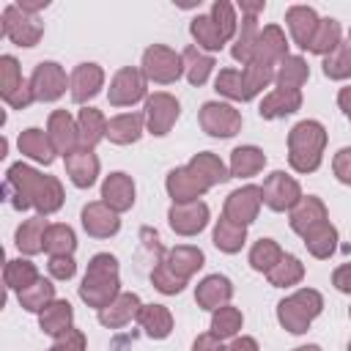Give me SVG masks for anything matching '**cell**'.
<instances>
[{"label": "cell", "mask_w": 351, "mask_h": 351, "mask_svg": "<svg viewBox=\"0 0 351 351\" xmlns=\"http://www.w3.org/2000/svg\"><path fill=\"white\" fill-rule=\"evenodd\" d=\"M302 274H304V269H302L299 258L282 255V261L269 271V282H271V285H293V282L302 280Z\"/></svg>", "instance_id": "681fc988"}, {"label": "cell", "mask_w": 351, "mask_h": 351, "mask_svg": "<svg viewBox=\"0 0 351 351\" xmlns=\"http://www.w3.org/2000/svg\"><path fill=\"white\" fill-rule=\"evenodd\" d=\"M0 33L5 38H11L14 44L19 47H36L41 33H44V25L33 16V14H25L19 11L16 5H8L3 11V25H0Z\"/></svg>", "instance_id": "5b68a950"}, {"label": "cell", "mask_w": 351, "mask_h": 351, "mask_svg": "<svg viewBox=\"0 0 351 351\" xmlns=\"http://www.w3.org/2000/svg\"><path fill=\"white\" fill-rule=\"evenodd\" d=\"M206 222H208V206L200 200L173 203V208H170V228L181 236H192V233L203 230Z\"/></svg>", "instance_id": "4fadbf2b"}, {"label": "cell", "mask_w": 351, "mask_h": 351, "mask_svg": "<svg viewBox=\"0 0 351 351\" xmlns=\"http://www.w3.org/2000/svg\"><path fill=\"white\" fill-rule=\"evenodd\" d=\"M244 236H247V228L239 225V222H233V219H228V217H222V219L217 222V228H214V244H217L219 250H225V252L241 250Z\"/></svg>", "instance_id": "f35d334b"}, {"label": "cell", "mask_w": 351, "mask_h": 351, "mask_svg": "<svg viewBox=\"0 0 351 351\" xmlns=\"http://www.w3.org/2000/svg\"><path fill=\"white\" fill-rule=\"evenodd\" d=\"M241 329V313L236 307H219L211 318V335L217 340H228Z\"/></svg>", "instance_id": "bcb514c9"}, {"label": "cell", "mask_w": 351, "mask_h": 351, "mask_svg": "<svg viewBox=\"0 0 351 351\" xmlns=\"http://www.w3.org/2000/svg\"><path fill=\"white\" fill-rule=\"evenodd\" d=\"M184 69H186V77L192 85H203L214 69V58L211 55H203L197 47H186L184 49Z\"/></svg>", "instance_id": "8d00e7d4"}, {"label": "cell", "mask_w": 351, "mask_h": 351, "mask_svg": "<svg viewBox=\"0 0 351 351\" xmlns=\"http://www.w3.org/2000/svg\"><path fill=\"white\" fill-rule=\"evenodd\" d=\"M263 165H266L263 151H258L255 145H244V148H236L230 156V176L247 178V176H255Z\"/></svg>", "instance_id": "e575fe53"}, {"label": "cell", "mask_w": 351, "mask_h": 351, "mask_svg": "<svg viewBox=\"0 0 351 351\" xmlns=\"http://www.w3.org/2000/svg\"><path fill=\"white\" fill-rule=\"evenodd\" d=\"M80 296L82 302H88L90 307H107L115 296H118V261L107 252H99L85 271V280L80 285Z\"/></svg>", "instance_id": "7a4b0ae2"}, {"label": "cell", "mask_w": 351, "mask_h": 351, "mask_svg": "<svg viewBox=\"0 0 351 351\" xmlns=\"http://www.w3.org/2000/svg\"><path fill=\"white\" fill-rule=\"evenodd\" d=\"M211 19H214V25L219 27V33H222L225 41H228V38L233 36V30H236V14H233V5L225 3V0L214 3V8H211Z\"/></svg>", "instance_id": "816d5d0a"}, {"label": "cell", "mask_w": 351, "mask_h": 351, "mask_svg": "<svg viewBox=\"0 0 351 351\" xmlns=\"http://www.w3.org/2000/svg\"><path fill=\"white\" fill-rule=\"evenodd\" d=\"M324 74L332 80H346L351 77V44H337L326 58H324Z\"/></svg>", "instance_id": "f6af8a7d"}, {"label": "cell", "mask_w": 351, "mask_h": 351, "mask_svg": "<svg viewBox=\"0 0 351 351\" xmlns=\"http://www.w3.org/2000/svg\"><path fill=\"white\" fill-rule=\"evenodd\" d=\"M261 200L263 197H261V189L258 186H241V189H236V192L228 195V200H225V217L247 228L255 219V214L261 208Z\"/></svg>", "instance_id": "5bb4252c"}, {"label": "cell", "mask_w": 351, "mask_h": 351, "mask_svg": "<svg viewBox=\"0 0 351 351\" xmlns=\"http://www.w3.org/2000/svg\"><path fill=\"white\" fill-rule=\"evenodd\" d=\"M47 219L44 217H30L19 225L16 230V247L25 252V255H36L44 250V233H47Z\"/></svg>", "instance_id": "f1b7e54d"}, {"label": "cell", "mask_w": 351, "mask_h": 351, "mask_svg": "<svg viewBox=\"0 0 351 351\" xmlns=\"http://www.w3.org/2000/svg\"><path fill=\"white\" fill-rule=\"evenodd\" d=\"M3 277H5V285L8 288L25 291V288H30L38 280V271H36V266L30 261H8Z\"/></svg>", "instance_id": "7bdbcfd3"}, {"label": "cell", "mask_w": 351, "mask_h": 351, "mask_svg": "<svg viewBox=\"0 0 351 351\" xmlns=\"http://www.w3.org/2000/svg\"><path fill=\"white\" fill-rule=\"evenodd\" d=\"M348 44H351V36H348Z\"/></svg>", "instance_id": "03108f58"}, {"label": "cell", "mask_w": 351, "mask_h": 351, "mask_svg": "<svg viewBox=\"0 0 351 351\" xmlns=\"http://www.w3.org/2000/svg\"><path fill=\"white\" fill-rule=\"evenodd\" d=\"M143 93H145V74L126 66L115 74V80L110 85V104L126 107V104H134L137 99H143Z\"/></svg>", "instance_id": "8fae6325"}, {"label": "cell", "mask_w": 351, "mask_h": 351, "mask_svg": "<svg viewBox=\"0 0 351 351\" xmlns=\"http://www.w3.org/2000/svg\"><path fill=\"white\" fill-rule=\"evenodd\" d=\"M285 22H288V27H291L293 41H296L302 49H310L313 36H315L318 22H321V19L315 16V11H313V8H307V5H293V8H288Z\"/></svg>", "instance_id": "ac0fdd59"}, {"label": "cell", "mask_w": 351, "mask_h": 351, "mask_svg": "<svg viewBox=\"0 0 351 351\" xmlns=\"http://www.w3.org/2000/svg\"><path fill=\"white\" fill-rule=\"evenodd\" d=\"M321 307H324L321 293L313 291V288H302V291H296L293 296H288L277 304V318L288 332L302 335V332H307L310 321L321 313Z\"/></svg>", "instance_id": "277c9868"}, {"label": "cell", "mask_w": 351, "mask_h": 351, "mask_svg": "<svg viewBox=\"0 0 351 351\" xmlns=\"http://www.w3.org/2000/svg\"><path fill=\"white\" fill-rule=\"evenodd\" d=\"M285 36H282V30L277 27V25H269V27H263L261 33H258V41H255V49H252V58H250V63H255V66H266V69H274V63L280 60H285L288 58V52H285Z\"/></svg>", "instance_id": "9c48e42d"}, {"label": "cell", "mask_w": 351, "mask_h": 351, "mask_svg": "<svg viewBox=\"0 0 351 351\" xmlns=\"http://www.w3.org/2000/svg\"><path fill=\"white\" fill-rule=\"evenodd\" d=\"M19 151L27 154V156L36 159V162H44V165H49V162L55 159V148H52V143H49V134H44L41 129H27V132H22V134H19Z\"/></svg>", "instance_id": "1f68e13d"}, {"label": "cell", "mask_w": 351, "mask_h": 351, "mask_svg": "<svg viewBox=\"0 0 351 351\" xmlns=\"http://www.w3.org/2000/svg\"><path fill=\"white\" fill-rule=\"evenodd\" d=\"M77 247L74 241V230L69 225H49L44 233V250L49 255H71Z\"/></svg>", "instance_id": "b9f144b4"}, {"label": "cell", "mask_w": 351, "mask_h": 351, "mask_svg": "<svg viewBox=\"0 0 351 351\" xmlns=\"http://www.w3.org/2000/svg\"><path fill=\"white\" fill-rule=\"evenodd\" d=\"M261 197L269 208L274 211H285V208H293L299 200H302V189L293 178H288L285 173H271L266 181H263V189H261Z\"/></svg>", "instance_id": "52a82bcc"}, {"label": "cell", "mask_w": 351, "mask_h": 351, "mask_svg": "<svg viewBox=\"0 0 351 351\" xmlns=\"http://www.w3.org/2000/svg\"><path fill=\"white\" fill-rule=\"evenodd\" d=\"M82 225H85V230L90 236L107 239V236H112L118 230L121 222H118V214L107 203H88L82 208Z\"/></svg>", "instance_id": "e0dca14e"}, {"label": "cell", "mask_w": 351, "mask_h": 351, "mask_svg": "<svg viewBox=\"0 0 351 351\" xmlns=\"http://www.w3.org/2000/svg\"><path fill=\"white\" fill-rule=\"evenodd\" d=\"M225 351H258V343L252 337H236L230 346H225Z\"/></svg>", "instance_id": "94428289"}, {"label": "cell", "mask_w": 351, "mask_h": 351, "mask_svg": "<svg viewBox=\"0 0 351 351\" xmlns=\"http://www.w3.org/2000/svg\"><path fill=\"white\" fill-rule=\"evenodd\" d=\"M176 118H178V101L173 96L154 93L145 101V121H148L151 134H167L170 126L176 123Z\"/></svg>", "instance_id": "9a60e30c"}, {"label": "cell", "mask_w": 351, "mask_h": 351, "mask_svg": "<svg viewBox=\"0 0 351 351\" xmlns=\"http://www.w3.org/2000/svg\"><path fill=\"white\" fill-rule=\"evenodd\" d=\"M30 90L38 101H55L66 90V71L58 63H38L30 77Z\"/></svg>", "instance_id": "30bf717a"}, {"label": "cell", "mask_w": 351, "mask_h": 351, "mask_svg": "<svg viewBox=\"0 0 351 351\" xmlns=\"http://www.w3.org/2000/svg\"><path fill=\"white\" fill-rule=\"evenodd\" d=\"M195 351H225V346H222V340H217V337L208 332V335H200V337L195 340Z\"/></svg>", "instance_id": "91938a15"}, {"label": "cell", "mask_w": 351, "mask_h": 351, "mask_svg": "<svg viewBox=\"0 0 351 351\" xmlns=\"http://www.w3.org/2000/svg\"><path fill=\"white\" fill-rule=\"evenodd\" d=\"M101 197H104V203H107L115 214L132 208V203H134V184H132V178H129L126 173H112V176H107V181H104V186H101Z\"/></svg>", "instance_id": "44dd1931"}, {"label": "cell", "mask_w": 351, "mask_h": 351, "mask_svg": "<svg viewBox=\"0 0 351 351\" xmlns=\"http://www.w3.org/2000/svg\"><path fill=\"white\" fill-rule=\"evenodd\" d=\"M101 80H104V74H101V69H99L96 63H80V66L71 71V80H69V85H71V99H74L77 104L88 101L90 96L99 93Z\"/></svg>", "instance_id": "d6986e66"}, {"label": "cell", "mask_w": 351, "mask_h": 351, "mask_svg": "<svg viewBox=\"0 0 351 351\" xmlns=\"http://www.w3.org/2000/svg\"><path fill=\"white\" fill-rule=\"evenodd\" d=\"M293 351H321L318 346H299V348H293Z\"/></svg>", "instance_id": "be15d7a7"}, {"label": "cell", "mask_w": 351, "mask_h": 351, "mask_svg": "<svg viewBox=\"0 0 351 351\" xmlns=\"http://www.w3.org/2000/svg\"><path fill=\"white\" fill-rule=\"evenodd\" d=\"M137 321L145 329V335L148 337H156V340L167 337L170 329H173V318H170L167 307H162V304H145V307H140Z\"/></svg>", "instance_id": "83f0119b"}, {"label": "cell", "mask_w": 351, "mask_h": 351, "mask_svg": "<svg viewBox=\"0 0 351 351\" xmlns=\"http://www.w3.org/2000/svg\"><path fill=\"white\" fill-rule=\"evenodd\" d=\"M85 348V337L80 329H69L66 335L58 337V343L49 348V351H82Z\"/></svg>", "instance_id": "11a10c76"}, {"label": "cell", "mask_w": 351, "mask_h": 351, "mask_svg": "<svg viewBox=\"0 0 351 351\" xmlns=\"http://www.w3.org/2000/svg\"><path fill=\"white\" fill-rule=\"evenodd\" d=\"M332 282H335V288H337V291L351 293V263H343V266L332 274Z\"/></svg>", "instance_id": "680465c9"}, {"label": "cell", "mask_w": 351, "mask_h": 351, "mask_svg": "<svg viewBox=\"0 0 351 351\" xmlns=\"http://www.w3.org/2000/svg\"><path fill=\"white\" fill-rule=\"evenodd\" d=\"M241 11L247 14L244 22H241V33L236 38V47H233V58L241 60V63H250L252 58V49H255V41H258V25H255V14L263 11V3H241Z\"/></svg>", "instance_id": "ffe728a7"}, {"label": "cell", "mask_w": 351, "mask_h": 351, "mask_svg": "<svg viewBox=\"0 0 351 351\" xmlns=\"http://www.w3.org/2000/svg\"><path fill=\"white\" fill-rule=\"evenodd\" d=\"M71 315L74 313H71L69 302H52L41 313V329L47 335H52V337H60V335H66L71 329Z\"/></svg>", "instance_id": "d6a6232c"}, {"label": "cell", "mask_w": 351, "mask_h": 351, "mask_svg": "<svg viewBox=\"0 0 351 351\" xmlns=\"http://www.w3.org/2000/svg\"><path fill=\"white\" fill-rule=\"evenodd\" d=\"M140 299L134 296V293H121V296H115L107 307H101L99 310V321L104 324V326H110V329H118V326H123L126 321H132L137 313H140Z\"/></svg>", "instance_id": "7402d4cb"}, {"label": "cell", "mask_w": 351, "mask_h": 351, "mask_svg": "<svg viewBox=\"0 0 351 351\" xmlns=\"http://www.w3.org/2000/svg\"><path fill=\"white\" fill-rule=\"evenodd\" d=\"M47 134H49V143H52L55 154H63V156L80 151L77 145H82V143H80V129L74 126V121H71V115H69L66 110H55V112L49 115V129H47Z\"/></svg>", "instance_id": "7c38bea8"}, {"label": "cell", "mask_w": 351, "mask_h": 351, "mask_svg": "<svg viewBox=\"0 0 351 351\" xmlns=\"http://www.w3.org/2000/svg\"><path fill=\"white\" fill-rule=\"evenodd\" d=\"M230 293H233L230 280H228V277H219V274H211V277H206V280L197 285L195 299H197V304L206 307V310H219V307H225V302L230 299Z\"/></svg>", "instance_id": "603a6c76"}, {"label": "cell", "mask_w": 351, "mask_h": 351, "mask_svg": "<svg viewBox=\"0 0 351 351\" xmlns=\"http://www.w3.org/2000/svg\"><path fill=\"white\" fill-rule=\"evenodd\" d=\"M335 176L343 184H351V148L337 151V156H335Z\"/></svg>", "instance_id": "9f6ffc18"}, {"label": "cell", "mask_w": 351, "mask_h": 351, "mask_svg": "<svg viewBox=\"0 0 351 351\" xmlns=\"http://www.w3.org/2000/svg\"><path fill=\"white\" fill-rule=\"evenodd\" d=\"M337 44H340V25H337L335 19H321V22H318V30H315V36H313L310 52L329 55Z\"/></svg>", "instance_id": "c3c4849f"}, {"label": "cell", "mask_w": 351, "mask_h": 351, "mask_svg": "<svg viewBox=\"0 0 351 351\" xmlns=\"http://www.w3.org/2000/svg\"><path fill=\"white\" fill-rule=\"evenodd\" d=\"M200 126L214 137H230L241 129V115L230 104L206 101L200 107Z\"/></svg>", "instance_id": "ba28073f"}, {"label": "cell", "mask_w": 351, "mask_h": 351, "mask_svg": "<svg viewBox=\"0 0 351 351\" xmlns=\"http://www.w3.org/2000/svg\"><path fill=\"white\" fill-rule=\"evenodd\" d=\"M208 186L203 184V178L186 165V167H178L167 176V192L176 203H189V200H197V195H203Z\"/></svg>", "instance_id": "2e32d148"}, {"label": "cell", "mask_w": 351, "mask_h": 351, "mask_svg": "<svg viewBox=\"0 0 351 351\" xmlns=\"http://www.w3.org/2000/svg\"><path fill=\"white\" fill-rule=\"evenodd\" d=\"M299 104H302V93H299V90L277 88V90H271V93L261 101V115H263V118H282V115L299 110Z\"/></svg>", "instance_id": "4316f807"}, {"label": "cell", "mask_w": 351, "mask_h": 351, "mask_svg": "<svg viewBox=\"0 0 351 351\" xmlns=\"http://www.w3.org/2000/svg\"><path fill=\"white\" fill-rule=\"evenodd\" d=\"M140 132H143V115H137V112H121L112 121H107V137L112 143H121V145L134 143L140 137Z\"/></svg>", "instance_id": "4dcf8cb0"}, {"label": "cell", "mask_w": 351, "mask_h": 351, "mask_svg": "<svg viewBox=\"0 0 351 351\" xmlns=\"http://www.w3.org/2000/svg\"><path fill=\"white\" fill-rule=\"evenodd\" d=\"M33 99H36V96H33V90H30V82H25L16 93H11V96L5 99V104H11L14 110H22V107H27Z\"/></svg>", "instance_id": "6f0895ef"}, {"label": "cell", "mask_w": 351, "mask_h": 351, "mask_svg": "<svg viewBox=\"0 0 351 351\" xmlns=\"http://www.w3.org/2000/svg\"><path fill=\"white\" fill-rule=\"evenodd\" d=\"M321 222H326V208H324V203L318 197H302L299 206L291 211V228L296 233H302V236L310 228L321 225Z\"/></svg>", "instance_id": "d4e9b609"}, {"label": "cell", "mask_w": 351, "mask_h": 351, "mask_svg": "<svg viewBox=\"0 0 351 351\" xmlns=\"http://www.w3.org/2000/svg\"><path fill=\"white\" fill-rule=\"evenodd\" d=\"M3 192H5L8 203L14 208H19V211L36 206L41 214H52L63 203V189H60L58 178L41 176V173H36L33 167H27L22 162H16V165L8 167Z\"/></svg>", "instance_id": "6da1fadb"}, {"label": "cell", "mask_w": 351, "mask_h": 351, "mask_svg": "<svg viewBox=\"0 0 351 351\" xmlns=\"http://www.w3.org/2000/svg\"><path fill=\"white\" fill-rule=\"evenodd\" d=\"M66 170L77 186H90L96 181V173H99V159L93 156L90 148H80V151L66 156Z\"/></svg>", "instance_id": "cb8c5ba5"}, {"label": "cell", "mask_w": 351, "mask_h": 351, "mask_svg": "<svg viewBox=\"0 0 351 351\" xmlns=\"http://www.w3.org/2000/svg\"><path fill=\"white\" fill-rule=\"evenodd\" d=\"M77 129H80V143H82V148H93V145L107 134V121H104V115H101L99 110L85 107V110H80Z\"/></svg>", "instance_id": "f546056e"}, {"label": "cell", "mask_w": 351, "mask_h": 351, "mask_svg": "<svg viewBox=\"0 0 351 351\" xmlns=\"http://www.w3.org/2000/svg\"><path fill=\"white\" fill-rule=\"evenodd\" d=\"M335 241H337V230L329 225V219L321 222V225H315V228H310L304 233V244H307V250L315 258H329L332 250H335Z\"/></svg>", "instance_id": "d590c367"}, {"label": "cell", "mask_w": 351, "mask_h": 351, "mask_svg": "<svg viewBox=\"0 0 351 351\" xmlns=\"http://www.w3.org/2000/svg\"><path fill=\"white\" fill-rule=\"evenodd\" d=\"M217 90L230 96V99H239V101H247V99L255 96V90L250 88L247 74L241 69H222L219 77H217Z\"/></svg>", "instance_id": "836d02e7"}, {"label": "cell", "mask_w": 351, "mask_h": 351, "mask_svg": "<svg viewBox=\"0 0 351 351\" xmlns=\"http://www.w3.org/2000/svg\"><path fill=\"white\" fill-rule=\"evenodd\" d=\"M151 280H154V285H156L162 293H178V291L184 288V282H186V280L176 277V274H173V271L165 266V261L154 266V271H151Z\"/></svg>", "instance_id": "f5cc1de1"}, {"label": "cell", "mask_w": 351, "mask_h": 351, "mask_svg": "<svg viewBox=\"0 0 351 351\" xmlns=\"http://www.w3.org/2000/svg\"><path fill=\"white\" fill-rule=\"evenodd\" d=\"M74 261H71V255H52L49 258V274L52 277H58V280H69V277H74Z\"/></svg>", "instance_id": "db71d44e"}, {"label": "cell", "mask_w": 351, "mask_h": 351, "mask_svg": "<svg viewBox=\"0 0 351 351\" xmlns=\"http://www.w3.org/2000/svg\"><path fill=\"white\" fill-rule=\"evenodd\" d=\"M337 101H340L343 112L351 118V88H343V90H340V96H337Z\"/></svg>", "instance_id": "6125c7cd"}, {"label": "cell", "mask_w": 351, "mask_h": 351, "mask_svg": "<svg viewBox=\"0 0 351 351\" xmlns=\"http://www.w3.org/2000/svg\"><path fill=\"white\" fill-rule=\"evenodd\" d=\"M184 71V58L162 44H154L143 55V74L154 82H173Z\"/></svg>", "instance_id": "8992f818"}, {"label": "cell", "mask_w": 351, "mask_h": 351, "mask_svg": "<svg viewBox=\"0 0 351 351\" xmlns=\"http://www.w3.org/2000/svg\"><path fill=\"white\" fill-rule=\"evenodd\" d=\"M348 351H351V343H348Z\"/></svg>", "instance_id": "e7e4bbea"}, {"label": "cell", "mask_w": 351, "mask_h": 351, "mask_svg": "<svg viewBox=\"0 0 351 351\" xmlns=\"http://www.w3.org/2000/svg\"><path fill=\"white\" fill-rule=\"evenodd\" d=\"M307 63L302 60V58H285L282 63H280V71L274 74V80H277V88H288V90H299L302 85H304V80H307Z\"/></svg>", "instance_id": "60d3db41"}, {"label": "cell", "mask_w": 351, "mask_h": 351, "mask_svg": "<svg viewBox=\"0 0 351 351\" xmlns=\"http://www.w3.org/2000/svg\"><path fill=\"white\" fill-rule=\"evenodd\" d=\"M192 36L197 38V47H206V49H219L225 44V36L219 33V27L214 25L211 16H195L192 19Z\"/></svg>", "instance_id": "7dc6e473"}, {"label": "cell", "mask_w": 351, "mask_h": 351, "mask_svg": "<svg viewBox=\"0 0 351 351\" xmlns=\"http://www.w3.org/2000/svg\"><path fill=\"white\" fill-rule=\"evenodd\" d=\"M189 167L203 178L206 186H214V184H222V181L230 178V173L225 170V165H222L214 154H197V156L189 162Z\"/></svg>", "instance_id": "74e56055"}, {"label": "cell", "mask_w": 351, "mask_h": 351, "mask_svg": "<svg viewBox=\"0 0 351 351\" xmlns=\"http://www.w3.org/2000/svg\"><path fill=\"white\" fill-rule=\"evenodd\" d=\"M22 85H25V80H22V74H19L16 58L3 55V58H0V88H3V99H8L11 93H16Z\"/></svg>", "instance_id": "f907efd6"}, {"label": "cell", "mask_w": 351, "mask_h": 351, "mask_svg": "<svg viewBox=\"0 0 351 351\" xmlns=\"http://www.w3.org/2000/svg\"><path fill=\"white\" fill-rule=\"evenodd\" d=\"M326 143V132L318 121H302L291 129L288 134V148H291V165L299 173H310L321 165V151Z\"/></svg>", "instance_id": "3957f363"}, {"label": "cell", "mask_w": 351, "mask_h": 351, "mask_svg": "<svg viewBox=\"0 0 351 351\" xmlns=\"http://www.w3.org/2000/svg\"><path fill=\"white\" fill-rule=\"evenodd\" d=\"M282 261V250L271 241V239H261L252 250H250V263H252V269H258V271H271L277 263Z\"/></svg>", "instance_id": "ee69618b"}, {"label": "cell", "mask_w": 351, "mask_h": 351, "mask_svg": "<svg viewBox=\"0 0 351 351\" xmlns=\"http://www.w3.org/2000/svg\"><path fill=\"white\" fill-rule=\"evenodd\" d=\"M52 296H55L52 282L38 277L30 288L19 291V304H22L25 310H30V313H44V307H47V304H52Z\"/></svg>", "instance_id": "ab89813d"}, {"label": "cell", "mask_w": 351, "mask_h": 351, "mask_svg": "<svg viewBox=\"0 0 351 351\" xmlns=\"http://www.w3.org/2000/svg\"><path fill=\"white\" fill-rule=\"evenodd\" d=\"M165 266H167V269H170L176 277L186 280L192 271H197V269L203 266V252H200L197 247L181 244V247H176V250H170V252H167Z\"/></svg>", "instance_id": "484cf974"}]
</instances>
